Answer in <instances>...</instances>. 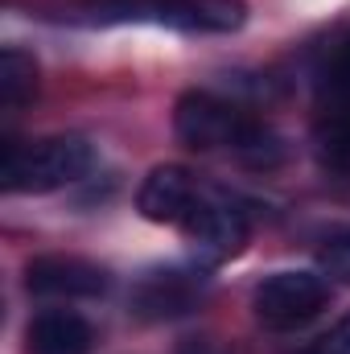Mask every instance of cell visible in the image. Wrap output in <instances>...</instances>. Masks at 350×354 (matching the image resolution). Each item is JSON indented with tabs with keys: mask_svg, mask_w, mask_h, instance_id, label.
Wrapping results in <instances>:
<instances>
[{
	"mask_svg": "<svg viewBox=\"0 0 350 354\" xmlns=\"http://www.w3.org/2000/svg\"><path fill=\"white\" fill-rule=\"evenodd\" d=\"M95 165V149L83 136H42L4 149V189L8 194H54L83 181Z\"/></svg>",
	"mask_w": 350,
	"mask_h": 354,
	"instance_id": "cell-1",
	"label": "cell"
},
{
	"mask_svg": "<svg viewBox=\"0 0 350 354\" xmlns=\"http://www.w3.org/2000/svg\"><path fill=\"white\" fill-rule=\"evenodd\" d=\"M91 21H161L190 33H235L248 21V0H95Z\"/></svg>",
	"mask_w": 350,
	"mask_h": 354,
	"instance_id": "cell-2",
	"label": "cell"
},
{
	"mask_svg": "<svg viewBox=\"0 0 350 354\" xmlns=\"http://www.w3.org/2000/svg\"><path fill=\"white\" fill-rule=\"evenodd\" d=\"M330 305V280L322 272H272L252 292V309L268 330H297Z\"/></svg>",
	"mask_w": 350,
	"mask_h": 354,
	"instance_id": "cell-3",
	"label": "cell"
},
{
	"mask_svg": "<svg viewBox=\"0 0 350 354\" xmlns=\"http://www.w3.org/2000/svg\"><path fill=\"white\" fill-rule=\"evenodd\" d=\"M210 292V276L206 264L185 268V264H169V268H149L136 284H132V313L140 322H174L194 313Z\"/></svg>",
	"mask_w": 350,
	"mask_h": 354,
	"instance_id": "cell-4",
	"label": "cell"
},
{
	"mask_svg": "<svg viewBox=\"0 0 350 354\" xmlns=\"http://www.w3.org/2000/svg\"><path fill=\"white\" fill-rule=\"evenodd\" d=\"M248 128H252V120H248L235 103H227V99H219V95H210V91H185L174 107L177 140H181L185 149H198V153L235 149Z\"/></svg>",
	"mask_w": 350,
	"mask_h": 354,
	"instance_id": "cell-5",
	"label": "cell"
},
{
	"mask_svg": "<svg viewBox=\"0 0 350 354\" xmlns=\"http://www.w3.org/2000/svg\"><path fill=\"white\" fill-rule=\"evenodd\" d=\"M181 231H185V243L194 248L198 264H206V268L235 260L248 248V235H252L248 214L235 202L206 198V194L198 198V206L190 210V218L181 223Z\"/></svg>",
	"mask_w": 350,
	"mask_h": 354,
	"instance_id": "cell-6",
	"label": "cell"
},
{
	"mask_svg": "<svg viewBox=\"0 0 350 354\" xmlns=\"http://www.w3.org/2000/svg\"><path fill=\"white\" fill-rule=\"evenodd\" d=\"M111 284L107 268L91 264L83 256H37L25 268V288L33 297H66V301H83V297H103Z\"/></svg>",
	"mask_w": 350,
	"mask_h": 354,
	"instance_id": "cell-7",
	"label": "cell"
},
{
	"mask_svg": "<svg viewBox=\"0 0 350 354\" xmlns=\"http://www.w3.org/2000/svg\"><path fill=\"white\" fill-rule=\"evenodd\" d=\"M202 189L190 169L181 165H157L153 174L140 181V194H136V210L149 218V223H161V227H181L190 218V210L198 206Z\"/></svg>",
	"mask_w": 350,
	"mask_h": 354,
	"instance_id": "cell-8",
	"label": "cell"
},
{
	"mask_svg": "<svg viewBox=\"0 0 350 354\" xmlns=\"http://www.w3.org/2000/svg\"><path fill=\"white\" fill-rule=\"evenodd\" d=\"M95 330L75 309H42L25 326V354H91Z\"/></svg>",
	"mask_w": 350,
	"mask_h": 354,
	"instance_id": "cell-9",
	"label": "cell"
},
{
	"mask_svg": "<svg viewBox=\"0 0 350 354\" xmlns=\"http://www.w3.org/2000/svg\"><path fill=\"white\" fill-rule=\"evenodd\" d=\"M313 91L322 111H350V25L338 29L313 62Z\"/></svg>",
	"mask_w": 350,
	"mask_h": 354,
	"instance_id": "cell-10",
	"label": "cell"
},
{
	"mask_svg": "<svg viewBox=\"0 0 350 354\" xmlns=\"http://www.w3.org/2000/svg\"><path fill=\"white\" fill-rule=\"evenodd\" d=\"M37 95V58L25 54L21 46H8L0 54V107L21 111Z\"/></svg>",
	"mask_w": 350,
	"mask_h": 354,
	"instance_id": "cell-11",
	"label": "cell"
},
{
	"mask_svg": "<svg viewBox=\"0 0 350 354\" xmlns=\"http://www.w3.org/2000/svg\"><path fill=\"white\" fill-rule=\"evenodd\" d=\"M313 153L330 174L350 177V111H322L313 132Z\"/></svg>",
	"mask_w": 350,
	"mask_h": 354,
	"instance_id": "cell-12",
	"label": "cell"
},
{
	"mask_svg": "<svg viewBox=\"0 0 350 354\" xmlns=\"http://www.w3.org/2000/svg\"><path fill=\"white\" fill-rule=\"evenodd\" d=\"M235 153H239V161L252 165V169H272V165L284 161V140H280L268 124H256V120H252V128L243 132V140L235 145Z\"/></svg>",
	"mask_w": 350,
	"mask_h": 354,
	"instance_id": "cell-13",
	"label": "cell"
},
{
	"mask_svg": "<svg viewBox=\"0 0 350 354\" xmlns=\"http://www.w3.org/2000/svg\"><path fill=\"white\" fill-rule=\"evenodd\" d=\"M317 268L326 280L334 284H350V227H338L322 239L317 248Z\"/></svg>",
	"mask_w": 350,
	"mask_h": 354,
	"instance_id": "cell-14",
	"label": "cell"
},
{
	"mask_svg": "<svg viewBox=\"0 0 350 354\" xmlns=\"http://www.w3.org/2000/svg\"><path fill=\"white\" fill-rule=\"evenodd\" d=\"M309 354H350V313L347 317H338V322L313 342V351Z\"/></svg>",
	"mask_w": 350,
	"mask_h": 354,
	"instance_id": "cell-15",
	"label": "cell"
},
{
	"mask_svg": "<svg viewBox=\"0 0 350 354\" xmlns=\"http://www.w3.org/2000/svg\"><path fill=\"white\" fill-rule=\"evenodd\" d=\"M177 354H235V351L227 342H219V338H185Z\"/></svg>",
	"mask_w": 350,
	"mask_h": 354,
	"instance_id": "cell-16",
	"label": "cell"
}]
</instances>
